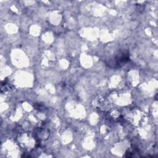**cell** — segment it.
<instances>
[{"mask_svg":"<svg viewBox=\"0 0 158 158\" xmlns=\"http://www.w3.org/2000/svg\"><path fill=\"white\" fill-rule=\"evenodd\" d=\"M130 60V54L128 51H121L112 58L106 61V64L110 68H120L124 65Z\"/></svg>","mask_w":158,"mask_h":158,"instance_id":"1","label":"cell"}]
</instances>
